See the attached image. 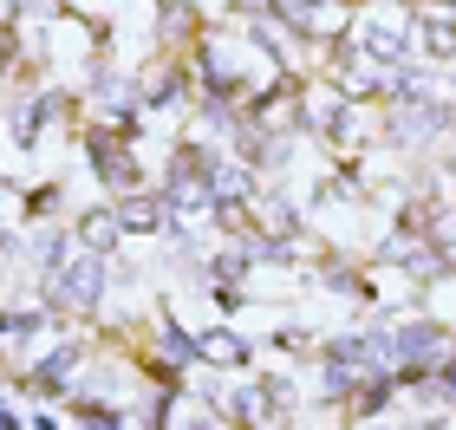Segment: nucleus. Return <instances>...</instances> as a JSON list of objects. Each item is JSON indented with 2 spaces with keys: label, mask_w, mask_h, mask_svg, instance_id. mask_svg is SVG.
Listing matches in <instances>:
<instances>
[{
  "label": "nucleus",
  "mask_w": 456,
  "mask_h": 430,
  "mask_svg": "<svg viewBox=\"0 0 456 430\" xmlns=\"http://www.w3.org/2000/svg\"><path fill=\"white\" fill-rule=\"evenodd\" d=\"M124 229H157V215H151V202H131V209H124Z\"/></svg>",
  "instance_id": "nucleus-2"
},
{
  "label": "nucleus",
  "mask_w": 456,
  "mask_h": 430,
  "mask_svg": "<svg viewBox=\"0 0 456 430\" xmlns=\"http://www.w3.org/2000/svg\"><path fill=\"white\" fill-rule=\"evenodd\" d=\"M98 280H105V261H98V255H78L72 274H66V300L92 306V300H98Z\"/></svg>",
  "instance_id": "nucleus-1"
}]
</instances>
